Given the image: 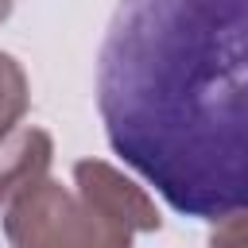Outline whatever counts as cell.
<instances>
[{"mask_svg":"<svg viewBox=\"0 0 248 248\" xmlns=\"http://www.w3.org/2000/svg\"><path fill=\"white\" fill-rule=\"evenodd\" d=\"M163 225L155 202L105 159H78L74 182L39 178L4 209L12 248H132Z\"/></svg>","mask_w":248,"mask_h":248,"instance_id":"2","label":"cell"},{"mask_svg":"<svg viewBox=\"0 0 248 248\" xmlns=\"http://www.w3.org/2000/svg\"><path fill=\"white\" fill-rule=\"evenodd\" d=\"M209 248H248V213L217 221V229L209 236Z\"/></svg>","mask_w":248,"mask_h":248,"instance_id":"5","label":"cell"},{"mask_svg":"<svg viewBox=\"0 0 248 248\" xmlns=\"http://www.w3.org/2000/svg\"><path fill=\"white\" fill-rule=\"evenodd\" d=\"M27 105H31V85H27L23 66L8 50H0V140L12 128H19Z\"/></svg>","mask_w":248,"mask_h":248,"instance_id":"4","label":"cell"},{"mask_svg":"<svg viewBox=\"0 0 248 248\" xmlns=\"http://www.w3.org/2000/svg\"><path fill=\"white\" fill-rule=\"evenodd\" d=\"M50 159H54V140L35 124H19L0 140V213L23 190H31L39 178L50 174Z\"/></svg>","mask_w":248,"mask_h":248,"instance_id":"3","label":"cell"},{"mask_svg":"<svg viewBox=\"0 0 248 248\" xmlns=\"http://www.w3.org/2000/svg\"><path fill=\"white\" fill-rule=\"evenodd\" d=\"M97 112L170 209L248 213V0H120L97 50Z\"/></svg>","mask_w":248,"mask_h":248,"instance_id":"1","label":"cell"},{"mask_svg":"<svg viewBox=\"0 0 248 248\" xmlns=\"http://www.w3.org/2000/svg\"><path fill=\"white\" fill-rule=\"evenodd\" d=\"M12 8H16V0H0V23L12 16Z\"/></svg>","mask_w":248,"mask_h":248,"instance_id":"6","label":"cell"}]
</instances>
